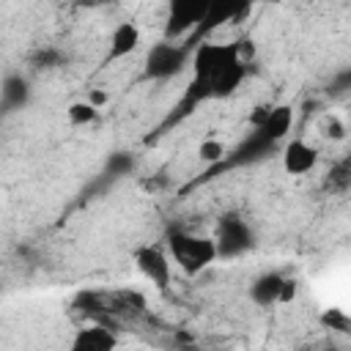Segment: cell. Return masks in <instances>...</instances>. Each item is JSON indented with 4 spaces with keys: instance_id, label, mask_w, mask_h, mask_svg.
Segmentation results:
<instances>
[{
    "instance_id": "cell-1",
    "label": "cell",
    "mask_w": 351,
    "mask_h": 351,
    "mask_svg": "<svg viewBox=\"0 0 351 351\" xmlns=\"http://www.w3.org/2000/svg\"><path fill=\"white\" fill-rule=\"evenodd\" d=\"M165 247H167L170 263H176L189 277L206 271L217 261V247H214L211 236H197V233L176 228L165 236Z\"/></svg>"
},
{
    "instance_id": "cell-2",
    "label": "cell",
    "mask_w": 351,
    "mask_h": 351,
    "mask_svg": "<svg viewBox=\"0 0 351 351\" xmlns=\"http://www.w3.org/2000/svg\"><path fill=\"white\" fill-rule=\"evenodd\" d=\"M211 241L217 247V261H233L255 250V233L239 211H225L217 219Z\"/></svg>"
},
{
    "instance_id": "cell-3",
    "label": "cell",
    "mask_w": 351,
    "mask_h": 351,
    "mask_svg": "<svg viewBox=\"0 0 351 351\" xmlns=\"http://www.w3.org/2000/svg\"><path fill=\"white\" fill-rule=\"evenodd\" d=\"M189 55H192V49H189L186 44H178V41H176V44H173V41H159V44H154V47L145 52L143 74H145V80H156V82L173 80V77H178V74L186 69Z\"/></svg>"
},
{
    "instance_id": "cell-4",
    "label": "cell",
    "mask_w": 351,
    "mask_h": 351,
    "mask_svg": "<svg viewBox=\"0 0 351 351\" xmlns=\"http://www.w3.org/2000/svg\"><path fill=\"white\" fill-rule=\"evenodd\" d=\"M134 266H137V271L156 288V291H167L170 288V280H173V263H170V258H167V252L162 250V247H156V244H140L137 250H134Z\"/></svg>"
},
{
    "instance_id": "cell-5",
    "label": "cell",
    "mask_w": 351,
    "mask_h": 351,
    "mask_svg": "<svg viewBox=\"0 0 351 351\" xmlns=\"http://www.w3.org/2000/svg\"><path fill=\"white\" fill-rule=\"evenodd\" d=\"M277 151V145L274 143H269L261 132H250L233 151H228L225 154V159L217 165V167H208V173H206V178H211L214 173H219V170H230V167H241V165H255V162H261V159H266V156H271Z\"/></svg>"
},
{
    "instance_id": "cell-6",
    "label": "cell",
    "mask_w": 351,
    "mask_h": 351,
    "mask_svg": "<svg viewBox=\"0 0 351 351\" xmlns=\"http://www.w3.org/2000/svg\"><path fill=\"white\" fill-rule=\"evenodd\" d=\"M208 3H195V0H181V3H170L167 11V25H165V41L181 38L186 36L192 27H197L206 16Z\"/></svg>"
},
{
    "instance_id": "cell-7",
    "label": "cell",
    "mask_w": 351,
    "mask_h": 351,
    "mask_svg": "<svg viewBox=\"0 0 351 351\" xmlns=\"http://www.w3.org/2000/svg\"><path fill=\"white\" fill-rule=\"evenodd\" d=\"M118 348V335L107 324H88L80 326L71 335V343L66 351H115Z\"/></svg>"
},
{
    "instance_id": "cell-8",
    "label": "cell",
    "mask_w": 351,
    "mask_h": 351,
    "mask_svg": "<svg viewBox=\"0 0 351 351\" xmlns=\"http://www.w3.org/2000/svg\"><path fill=\"white\" fill-rule=\"evenodd\" d=\"M318 165V148L307 140H288L282 148V170L288 176H307Z\"/></svg>"
},
{
    "instance_id": "cell-9",
    "label": "cell",
    "mask_w": 351,
    "mask_h": 351,
    "mask_svg": "<svg viewBox=\"0 0 351 351\" xmlns=\"http://www.w3.org/2000/svg\"><path fill=\"white\" fill-rule=\"evenodd\" d=\"M291 129H293V107L291 104H271L269 115L263 118V123L255 132H261L269 143L280 145L291 134Z\"/></svg>"
},
{
    "instance_id": "cell-10",
    "label": "cell",
    "mask_w": 351,
    "mask_h": 351,
    "mask_svg": "<svg viewBox=\"0 0 351 351\" xmlns=\"http://www.w3.org/2000/svg\"><path fill=\"white\" fill-rule=\"evenodd\" d=\"M140 47V27L134 22H118L110 33V44H107V63L110 60H121L126 55H132Z\"/></svg>"
},
{
    "instance_id": "cell-11",
    "label": "cell",
    "mask_w": 351,
    "mask_h": 351,
    "mask_svg": "<svg viewBox=\"0 0 351 351\" xmlns=\"http://www.w3.org/2000/svg\"><path fill=\"white\" fill-rule=\"evenodd\" d=\"M30 96H33V88H30V80L27 77H22V74L3 77V82H0V107L5 112L27 107Z\"/></svg>"
},
{
    "instance_id": "cell-12",
    "label": "cell",
    "mask_w": 351,
    "mask_h": 351,
    "mask_svg": "<svg viewBox=\"0 0 351 351\" xmlns=\"http://www.w3.org/2000/svg\"><path fill=\"white\" fill-rule=\"evenodd\" d=\"M282 277L280 271H263L258 274L252 282H250V302L258 304V307H274L277 299H280V285H282Z\"/></svg>"
},
{
    "instance_id": "cell-13",
    "label": "cell",
    "mask_w": 351,
    "mask_h": 351,
    "mask_svg": "<svg viewBox=\"0 0 351 351\" xmlns=\"http://www.w3.org/2000/svg\"><path fill=\"white\" fill-rule=\"evenodd\" d=\"M66 118H69L71 126H90V123L99 121V110L90 107L85 99H82V101H71V104L66 107Z\"/></svg>"
},
{
    "instance_id": "cell-14",
    "label": "cell",
    "mask_w": 351,
    "mask_h": 351,
    "mask_svg": "<svg viewBox=\"0 0 351 351\" xmlns=\"http://www.w3.org/2000/svg\"><path fill=\"white\" fill-rule=\"evenodd\" d=\"M134 170V156L129 154V151H115V154H110V159H107V165H104V176L107 178H123V176H129Z\"/></svg>"
},
{
    "instance_id": "cell-15",
    "label": "cell",
    "mask_w": 351,
    "mask_h": 351,
    "mask_svg": "<svg viewBox=\"0 0 351 351\" xmlns=\"http://www.w3.org/2000/svg\"><path fill=\"white\" fill-rule=\"evenodd\" d=\"M225 154H228V145L222 140H214V137H208V140H203L197 145V159L203 165H208V167H217L225 159Z\"/></svg>"
},
{
    "instance_id": "cell-16",
    "label": "cell",
    "mask_w": 351,
    "mask_h": 351,
    "mask_svg": "<svg viewBox=\"0 0 351 351\" xmlns=\"http://www.w3.org/2000/svg\"><path fill=\"white\" fill-rule=\"evenodd\" d=\"M318 321H321V326L329 329V332H340V335H348V332H351V318H348V313L340 310V307L324 310V313L318 315Z\"/></svg>"
},
{
    "instance_id": "cell-17",
    "label": "cell",
    "mask_w": 351,
    "mask_h": 351,
    "mask_svg": "<svg viewBox=\"0 0 351 351\" xmlns=\"http://www.w3.org/2000/svg\"><path fill=\"white\" fill-rule=\"evenodd\" d=\"M30 63L36 69H58V66H63V52L55 49V47H44V49H36L33 52Z\"/></svg>"
},
{
    "instance_id": "cell-18",
    "label": "cell",
    "mask_w": 351,
    "mask_h": 351,
    "mask_svg": "<svg viewBox=\"0 0 351 351\" xmlns=\"http://www.w3.org/2000/svg\"><path fill=\"white\" fill-rule=\"evenodd\" d=\"M348 184H351V167H348V159H343L329 170V186L337 192H346Z\"/></svg>"
},
{
    "instance_id": "cell-19",
    "label": "cell",
    "mask_w": 351,
    "mask_h": 351,
    "mask_svg": "<svg viewBox=\"0 0 351 351\" xmlns=\"http://www.w3.org/2000/svg\"><path fill=\"white\" fill-rule=\"evenodd\" d=\"M346 123L337 118V115H329L326 121H324V134L329 137V140H346Z\"/></svg>"
},
{
    "instance_id": "cell-20",
    "label": "cell",
    "mask_w": 351,
    "mask_h": 351,
    "mask_svg": "<svg viewBox=\"0 0 351 351\" xmlns=\"http://www.w3.org/2000/svg\"><path fill=\"white\" fill-rule=\"evenodd\" d=\"M296 293H299V285H296V280H291V277H282V285H280V299H277V304H291V302L296 299Z\"/></svg>"
},
{
    "instance_id": "cell-21",
    "label": "cell",
    "mask_w": 351,
    "mask_h": 351,
    "mask_svg": "<svg viewBox=\"0 0 351 351\" xmlns=\"http://www.w3.org/2000/svg\"><path fill=\"white\" fill-rule=\"evenodd\" d=\"M233 47H236V55H239V60H241L244 66L255 58V44H252L250 38H239V41H233Z\"/></svg>"
},
{
    "instance_id": "cell-22",
    "label": "cell",
    "mask_w": 351,
    "mask_h": 351,
    "mask_svg": "<svg viewBox=\"0 0 351 351\" xmlns=\"http://www.w3.org/2000/svg\"><path fill=\"white\" fill-rule=\"evenodd\" d=\"M85 101L101 112V107L110 101V93H107V90H101V88H90V90H88V96H85Z\"/></svg>"
},
{
    "instance_id": "cell-23",
    "label": "cell",
    "mask_w": 351,
    "mask_h": 351,
    "mask_svg": "<svg viewBox=\"0 0 351 351\" xmlns=\"http://www.w3.org/2000/svg\"><path fill=\"white\" fill-rule=\"evenodd\" d=\"M269 107H271V104H258V107H252V112H250V126H252V129H258V126L263 123V118L269 115Z\"/></svg>"
},
{
    "instance_id": "cell-24",
    "label": "cell",
    "mask_w": 351,
    "mask_h": 351,
    "mask_svg": "<svg viewBox=\"0 0 351 351\" xmlns=\"http://www.w3.org/2000/svg\"><path fill=\"white\" fill-rule=\"evenodd\" d=\"M0 293H3V277H0Z\"/></svg>"
},
{
    "instance_id": "cell-25",
    "label": "cell",
    "mask_w": 351,
    "mask_h": 351,
    "mask_svg": "<svg viewBox=\"0 0 351 351\" xmlns=\"http://www.w3.org/2000/svg\"><path fill=\"white\" fill-rule=\"evenodd\" d=\"M0 208H3V203H0Z\"/></svg>"
}]
</instances>
